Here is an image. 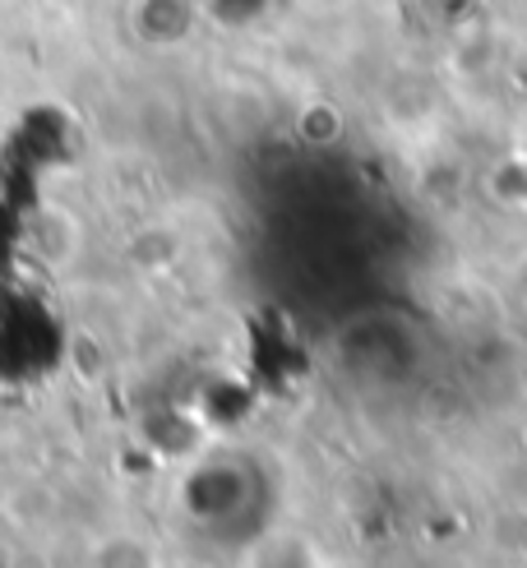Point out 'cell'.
Returning a JSON list of instances; mask_svg holds the SVG:
<instances>
[{
  "instance_id": "obj_1",
  "label": "cell",
  "mask_w": 527,
  "mask_h": 568,
  "mask_svg": "<svg viewBox=\"0 0 527 568\" xmlns=\"http://www.w3.org/2000/svg\"><path fill=\"white\" fill-rule=\"evenodd\" d=\"M190 0H134V33L149 42H176L190 33Z\"/></svg>"
}]
</instances>
